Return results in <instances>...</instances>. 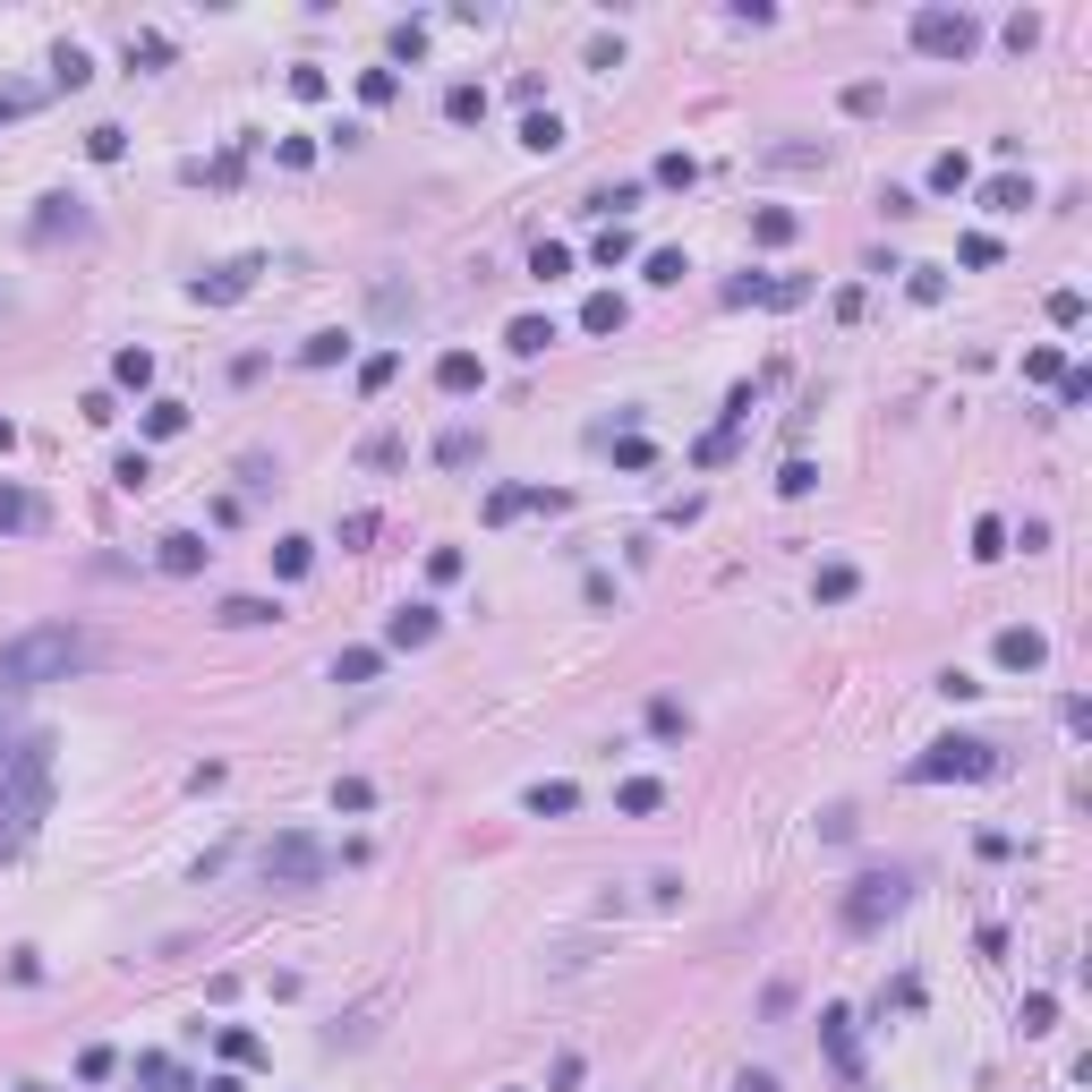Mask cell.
<instances>
[{
    "label": "cell",
    "instance_id": "1",
    "mask_svg": "<svg viewBox=\"0 0 1092 1092\" xmlns=\"http://www.w3.org/2000/svg\"><path fill=\"white\" fill-rule=\"evenodd\" d=\"M43 803H52V742L26 734V742L0 751V853H17L26 837H34Z\"/></svg>",
    "mask_w": 1092,
    "mask_h": 1092
},
{
    "label": "cell",
    "instance_id": "2",
    "mask_svg": "<svg viewBox=\"0 0 1092 1092\" xmlns=\"http://www.w3.org/2000/svg\"><path fill=\"white\" fill-rule=\"evenodd\" d=\"M77 666H95V640L77 623H34L0 649V683L9 692H34V683H69Z\"/></svg>",
    "mask_w": 1092,
    "mask_h": 1092
},
{
    "label": "cell",
    "instance_id": "3",
    "mask_svg": "<svg viewBox=\"0 0 1092 1092\" xmlns=\"http://www.w3.org/2000/svg\"><path fill=\"white\" fill-rule=\"evenodd\" d=\"M905 896H913V870H862L853 879V896H846V931H879V922H896L905 913Z\"/></svg>",
    "mask_w": 1092,
    "mask_h": 1092
},
{
    "label": "cell",
    "instance_id": "4",
    "mask_svg": "<svg viewBox=\"0 0 1092 1092\" xmlns=\"http://www.w3.org/2000/svg\"><path fill=\"white\" fill-rule=\"evenodd\" d=\"M998 768H1007L998 742H973V734H948V742H931V751L913 760L922 785H939V777H998Z\"/></svg>",
    "mask_w": 1092,
    "mask_h": 1092
},
{
    "label": "cell",
    "instance_id": "5",
    "mask_svg": "<svg viewBox=\"0 0 1092 1092\" xmlns=\"http://www.w3.org/2000/svg\"><path fill=\"white\" fill-rule=\"evenodd\" d=\"M973 43H981V17H973V9H913V52L965 60Z\"/></svg>",
    "mask_w": 1092,
    "mask_h": 1092
},
{
    "label": "cell",
    "instance_id": "6",
    "mask_svg": "<svg viewBox=\"0 0 1092 1092\" xmlns=\"http://www.w3.org/2000/svg\"><path fill=\"white\" fill-rule=\"evenodd\" d=\"M265 879H273V888H316V879H325V846H316L308 828L273 837V846H265Z\"/></svg>",
    "mask_w": 1092,
    "mask_h": 1092
},
{
    "label": "cell",
    "instance_id": "7",
    "mask_svg": "<svg viewBox=\"0 0 1092 1092\" xmlns=\"http://www.w3.org/2000/svg\"><path fill=\"white\" fill-rule=\"evenodd\" d=\"M205 555H214V547H205L197 529H171V538H154V564H162L171 581H188V572H205Z\"/></svg>",
    "mask_w": 1092,
    "mask_h": 1092
},
{
    "label": "cell",
    "instance_id": "8",
    "mask_svg": "<svg viewBox=\"0 0 1092 1092\" xmlns=\"http://www.w3.org/2000/svg\"><path fill=\"white\" fill-rule=\"evenodd\" d=\"M436 640V607H393L384 614V649H427Z\"/></svg>",
    "mask_w": 1092,
    "mask_h": 1092
},
{
    "label": "cell",
    "instance_id": "9",
    "mask_svg": "<svg viewBox=\"0 0 1092 1092\" xmlns=\"http://www.w3.org/2000/svg\"><path fill=\"white\" fill-rule=\"evenodd\" d=\"M1041 657H1050V640H1041L1033 623H1007V632H998V666H1016V675H1033Z\"/></svg>",
    "mask_w": 1092,
    "mask_h": 1092
},
{
    "label": "cell",
    "instance_id": "10",
    "mask_svg": "<svg viewBox=\"0 0 1092 1092\" xmlns=\"http://www.w3.org/2000/svg\"><path fill=\"white\" fill-rule=\"evenodd\" d=\"M60 231H77V240H86V231H95V214H77L69 197H43V214H34V240H60Z\"/></svg>",
    "mask_w": 1092,
    "mask_h": 1092
},
{
    "label": "cell",
    "instance_id": "11",
    "mask_svg": "<svg viewBox=\"0 0 1092 1092\" xmlns=\"http://www.w3.org/2000/svg\"><path fill=\"white\" fill-rule=\"evenodd\" d=\"M981 205H990V214H1024V205H1033V180H1016V171H998V180L981 188Z\"/></svg>",
    "mask_w": 1092,
    "mask_h": 1092
},
{
    "label": "cell",
    "instance_id": "12",
    "mask_svg": "<svg viewBox=\"0 0 1092 1092\" xmlns=\"http://www.w3.org/2000/svg\"><path fill=\"white\" fill-rule=\"evenodd\" d=\"M0 529H43V495H26V486H0Z\"/></svg>",
    "mask_w": 1092,
    "mask_h": 1092
},
{
    "label": "cell",
    "instance_id": "13",
    "mask_svg": "<svg viewBox=\"0 0 1092 1092\" xmlns=\"http://www.w3.org/2000/svg\"><path fill=\"white\" fill-rule=\"evenodd\" d=\"M479 453H486V444H479V427H444V436H436V462H444V470H470Z\"/></svg>",
    "mask_w": 1092,
    "mask_h": 1092
},
{
    "label": "cell",
    "instance_id": "14",
    "mask_svg": "<svg viewBox=\"0 0 1092 1092\" xmlns=\"http://www.w3.org/2000/svg\"><path fill=\"white\" fill-rule=\"evenodd\" d=\"M223 623H231V632H256V623H282V607H273V598H223Z\"/></svg>",
    "mask_w": 1092,
    "mask_h": 1092
},
{
    "label": "cell",
    "instance_id": "15",
    "mask_svg": "<svg viewBox=\"0 0 1092 1092\" xmlns=\"http://www.w3.org/2000/svg\"><path fill=\"white\" fill-rule=\"evenodd\" d=\"M529 811H538V820H564V811H581V794H572L564 777H547V785H529Z\"/></svg>",
    "mask_w": 1092,
    "mask_h": 1092
},
{
    "label": "cell",
    "instance_id": "16",
    "mask_svg": "<svg viewBox=\"0 0 1092 1092\" xmlns=\"http://www.w3.org/2000/svg\"><path fill=\"white\" fill-rule=\"evenodd\" d=\"M436 384H444V393H479V359H470V351H444V359H436Z\"/></svg>",
    "mask_w": 1092,
    "mask_h": 1092
},
{
    "label": "cell",
    "instance_id": "17",
    "mask_svg": "<svg viewBox=\"0 0 1092 1092\" xmlns=\"http://www.w3.org/2000/svg\"><path fill=\"white\" fill-rule=\"evenodd\" d=\"M820 1033H828V1059L853 1076V1016H846V1007H828V1016H820Z\"/></svg>",
    "mask_w": 1092,
    "mask_h": 1092
},
{
    "label": "cell",
    "instance_id": "18",
    "mask_svg": "<svg viewBox=\"0 0 1092 1092\" xmlns=\"http://www.w3.org/2000/svg\"><path fill=\"white\" fill-rule=\"evenodd\" d=\"M504 342H512L521 359H538V351L555 342V325H547V316H512V334H504Z\"/></svg>",
    "mask_w": 1092,
    "mask_h": 1092
},
{
    "label": "cell",
    "instance_id": "19",
    "mask_svg": "<svg viewBox=\"0 0 1092 1092\" xmlns=\"http://www.w3.org/2000/svg\"><path fill=\"white\" fill-rule=\"evenodd\" d=\"M521 145H529V154H555V145H564V120H555V112H529V120H521Z\"/></svg>",
    "mask_w": 1092,
    "mask_h": 1092
},
{
    "label": "cell",
    "instance_id": "20",
    "mask_svg": "<svg viewBox=\"0 0 1092 1092\" xmlns=\"http://www.w3.org/2000/svg\"><path fill=\"white\" fill-rule=\"evenodd\" d=\"M581 325H590V334H623V299H614V290L581 299Z\"/></svg>",
    "mask_w": 1092,
    "mask_h": 1092
},
{
    "label": "cell",
    "instance_id": "21",
    "mask_svg": "<svg viewBox=\"0 0 1092 1092\" xmlns=\"http://www.w3.org/2000/svg\"><path fill=\"white\" fill-rule=\"evenodd\" d=\"M614 803L640 820V811H657V803H666V785H657V777H623V794H614Z\"/></svg>",
    "mask_w": 1092,
    "mask_h": 1092
},
{
    "label": "cell",
    "instance_id": "22",
    "mask_svg": "<svg viewBox=\"0 0 1092 1092\" xmlns=\"http://www.w3.org/2000/svg\"><path fill=\"white\" fill-rule=\"evenodd\" d=\"M247 282H256V265H223L214 282H197V299H240Z\"/></svg>",
    "mask_w": 1092,
    "mask_h": 1092
},
{
    "label": "cell",
    "instance_id": "23",
    "mask_svg": "<svg viewBox=\"0 0 1092 1092\" xmlns=\"http://www.w3.org/2000/svg\"><path fill=\"white\" fill-rule=\"evenodd\" d=\"M853 590H862V572H853V564H828V572H820V607H846Z\"/></svg>",
    "mask_w": 1092,
    "mask_h": 1092
},
{
    "label": "cell",
    "instance_id": "24",
    "mask_svg": "<svg viewBox=\"0 0 1092 1092\" xmlns=\"http://www.w3.org/2000/svg\"><path fill=\"white\" fill-rule=\"evenodd\" d=\"M375 666H384L375 649H342V657H334V683H375Z\"/></svg>",
    "mask_w": 1092,
    "mask_h": 1092
},
{
    "label": "cell",
    "instance_id": "25",
    "mask_svg": "<svg viewBox=\"0 0 1092 1092\" xmlns=\"http://www.w3.org/2000/svg\"><path fill=\"white\" fill-rule=\"evenodd\" d=\"M683 726H692V718H683V700H675V692H657V700H649V734H666V742H675Z\"/></svg>",
    "mask_w": 1092,
    "mask_h": 1092
},
{
    "label": "cell",
    "instance_id": "26",
    "mask_svg": "<svg viewBox=\"0 0 1092 1092\" xmlns=\"http://www.w3.org/2000/svg\"><path fill=\"white\" fill-rule=\"evenodd\" d=\"M52 77H60V86H86V77H95V60H86L77 43H60V52H52Z\"/></svg>",
    "mask_w": 1092,
    "mask_h": 1092
},
{
    "label": "cell",
    "instance_id": "27",
    "mask_svg": "<svg viewBox=\"0 0 1092 1092\" xmlns=\"http://www.w3.org/2000/svg\"><path fill=\"white\" fill-rule=\"evenodd\" d=\"M308 564H316V547H308V538H282V547H273V572H282V581H299Z\"/></svg>",
    "mask_w": 1092,
    "mask_h": 1092
},
{
    "label": "cell",
    "instance_id": "28",
    "mask_svg": "<svg viewBox=\"0 0 1092 1092\" xmlns=\"http://www.w3.org/2000/svg\"><path fill=\"white\" fill-rule=\"evenodd\" d=\"M112 375H120L128 393H145V384H154V351H120V359H112Z\"/></svg>",
    "mask_w": 1092,
    "mask_h": 1092
},
{
    "label": "cell",
    "instance_id": "29",
    "mask_svg": "<svg viewBox=\"0 0 1092 1092\" xmlns=\"http://www.w3.org/2000/svg\"><path fill=\"white\" fill-rule=\"evenodd\" d=\"M965 180H973V162H965V154H939V162H931V188H939V197H956Z\"/></svg>",
    "mask_w": 1092,
    "mask_h": 1092
},
{
    "label": "cell",
    "instance_id": "30",
    "mask_svg": "<svg viewBox=\"0 0 1092 1092\" xmlns=\"http://www.w3.org/2000/svg\"><path fill=\"white\" fill-rule=\"evenodd\" d=\"M342 351H351V334H308V342H299V359H308V367H334Z\"/></svg>",
    "mask_w": 1092,
    "mask_h": 1092
},
{
    "label": "cell",
    "instance_id": "31",
    "mask_svg": "<svg viewBox=\"0 0 1092 1092\" xmlns=\"http://www.w3.org/2000/svg\"><path fill=\"white\" fill-rule=\"evenodd\" d=\"M444 120H486V86H453L444 95Z\"/></svg>",
    "mask_w": 1092,
    "mask_h": 1092
},
{
    "label": "cell",
    "instance_id": "32",
    "mask_svg": "<svg viewBox=\"0 0 1092 1092\" xmlns=\"http://www.w3.org/2000/svg\"><path fill=\"white\" fill-rule=\"evenodd\" d=\"M162 60H171L162 34H128V69H162Z\"/></svg>",
    "mask_w": 1092,
    "mask_h": 1092
},
{
    "label": "cell",
    "instance_id": "33",
    "mask_svg": "<svg viewBox=\"0 0 1092 1092\" xmlns=\"http://www.w3.org/2000/svg\"><path fill=\"white\" fill-rule=\"evenodd\" d=\"M529 273H538V282H555V273H572V247L538 240V256H529Z\"/></svg>",
    "mask_w": 1092,
    "mask_h": 1092
},
{
    "label": "cell",
    "instance_id": "34",
    "mask_svg": "<svg viewBox=\"0 0 1092 1092\" xmlns=\"http://www.w3.org/2000/svg\"><path fill=\"white\" fill-rule=\"evenodd\" d=\"M751 231H760V247H785V240H794V214H785V205H768Z\"/></svg>",
    "mask_w": 1092,
    "mask_h": 1092
},
{
    "label": "cell",
    "instance_id": "35",
    "mask_svg": "<svg viewBox=\"0 0 1092 1092\" xmlns=\"http://www.w3.org/2000/svg\"><path fill=\"white\" fill-rule=\"evenodd\" d=\"M393 375H401V359H393V351H375V359L359 367V393H384V384H393Z\"/></svg>",
    "mask_w": 1092,
    "mask_h": 1092
},
{
    "label": "cell",
    "instance_id": "36",
    "mask_svg": "<svg viewBox=\"0 0 1092 1092\" xmlns=\"http://www.w3.org/2000/svg\"><path fill=\"white\" fill-rule=\"evenodd\" d=\"M657 180H666V188H692L700 162H692V154H657Z\"/></svg>",
    "mask_w": 1092,
    "mask_h": 1092
},
{
    "label": "cell",
    "instance_id": "37",
    "mask_svg": "<svg viewBox=\"0 0 1092 1092\" xmlns=\"http://www.w3.org/2000/svg\"><path fill=\"white\" fill-rule=\"evenodd\" d=\"M180 427H188L180 401H154V410H145V436H180Z\"/></svg>",
    "mask_w": 1092,
    "mask_h": 1092
},
{
    "label": "cell",
    "instance_id": "38",
    "mask_svg": "<svg viewBox=\"0 0 1092 1092\" xmlns=\"http://www.w3.org/2000/svg\"><path fill=\"white\" fill-rule=\"evenodd\" d=\"M973 555L998 564V555H1007V529H998V521H973Z\"/></svg>",
    "mask_w": 1092,
    "mask_h": 1092
},
{
    "label": "cell",
    "instance_id": "39",
    "mask_svg": "<svg viewBox=\"0 0 1092 1092\" xmlns=\"http://www.w3.org/2000/svg\"><path fill=\"white\" fill-rule=\"evenodd\" d=\"M1050 1024H1059V998L1033 990V998H1024V1033H1050Z\"/></svg>",
    "mask_w": 1092,
    "mask_h": 1092
},
{
    "label": "cell",
    "instance_id": "40",
    "mask_svg": "<svg viewBox=\"0 0 1092 1092\" xmlns=\"http://www.w3.org/2000/svg\"><path fill=\"white\" fill-rule=\"evenodd\" d=\"M120 145H128V137H120L112 120H103V128H86V154H95V162H120Z\"/></svg>",
    "mask_w": 1092,
    "mask_h": 1092
},
{
    "label": "cell",
    "instance_id": "41",
    "mask_svg": "<svg viewBox=\"0 0 1092 1092\" xmlns=\"http://www.w3.org/2000/svg\"><path fill=\"white\" fill-rule=\"evenodd\" d=\"M1092 401V375L1084 367H1067V375H1059V410H1084Z\"/></svg>",
    "mask_w": 1092,
    "mask_h": 1092
},
{
    "label": "cell",
    "instance_id": "42",
    "mask_svg": "<svg viewBox=\"0 0 1092 1092\" xmlns=\"http://www.w3.org/2000/svg\"><path fill=\"white\" fill-rule=\"evenodd\" d=\"M367 803H375V785H367V777H342V785H334V811H367Z\"/></svg>",
    "mask_w": 1092,
    "mask_h": 1092
},
{
    "label": "cell",
    "instance_id": "43",
    "mask_svg": "<svg viewBox=\"0 0 1092 1092\" xmlns=\"http://www.w3.org/2000/svg\"><path fill=\"white\" fill-rule=\"evenodd\" d=\"M683 273H692L683 247H657V256H649V282H683Z\"/></svg>",
    "mask_w": 1092,
    "mask_h": 1092
},
{
    "label": "cell",
    "instance_id": "44",
    "mask_svg": "<svg viewBox=\"0 0 1092 1092\" xmlns=\"http://www.w3.org/2000/svg\"><path fill=\"white\" fill-rule=\"evenodd\" d=\"M410 308H419V299H410L401 282H375V316H410Z\"/></svg>",
    "mask_w": 1092,
    "mask_h": 1092
},
{
    "label": "cell",
    "instance_id": "45",
    "mask_svg": "<svg viewBox=\"0 0 1092 1092\" xmlns=\"http://www.w3.org/2000/svg\"><path fill=\"white\" fill-rule=\"evenodd\" d=\"M1050 325H1084V290H1050Z\"/></svg>",
    "mask_w": 1092,
    "mask_h": 1092
},
{
    "label": "cell",
    "instance_id": "46",
    "mask_svg": "<svg viewBox=\"0 0 1092 1092\" xmlns=\"http://www.w3.org/2000/svg\"><path fill=\"white\" fill-rule=\"evenodd\" d=\"M623 256H632V231H623V223H607V231H598V265H623Z\"/></svg>",
    "mask_w": 1092,
    "mask_h": 1092
},
{
    "label": "cell",
    "instance_id": "47",
    "mask_svg": "<svg viewBox=\"0 0 1092 1092\" xmlns=\"http://www.w3.org/2000/svg\"><path fill=\"white\" fill-rule=\"evenodd\" d=\"M427 52V26H393V60H419Z\"/></svg>",
    "mask_w": 1092,
    "mask_h": 1092
},
{
    "label": "cell",
    "instance_id": "48",
    "mask_svg": "<svg viewBox=\"0 0 1092 1092\" xmlns=\"http://www.w3.org/2000/svg\"><path fill=\"white\" fill-rule=\"evenodd\" d=\"M427 581H462V547H436L427 555Z\"/></svg>",
    "mask_w": 1092,
    "mask_h": 1092
},
{
    "label": "cell",
    "instance_id": "49",
    "mask_svg": "<svg viewBox=\"0 0 1092 1092\" xmlns=\"http://www.w3.org/2000/svg\"><path fill=\"white\" fill-rule=\"evenodd\" d=\"M137 1084H162V1092H171V1084H180V1067H171V1059H137Z\"/></svg>",
    "mask_w": 1092,
    "mask_h": 1092
},
{
    "label": "cell",
    "instance_id": "50",
    "mask_svg": "<svg viewBox=\"0 0 1092 1092\" xmlns=\"http://www.w3.org/2000/svg\"><path fill=\"white\" fill-rule=\"evenodd\" d=\"M879 103H888V86H870V77H862V86H846V112H879Z\"/></svg>",
    "mask_w": 1092,
    "mask_h": 1092
},
{
    "label": "cell",
    "instance_id": "51",
    "mask_svg": "<svg viewBox=\"0 0 1092 1092\" xmlns=\"http://www.w3.org/2000/svg\"><path fill=\"white\" fill-rule=\"evenodd\" d=\"M777 486H785V495H811V486H820V470H811V462H785V479H777Z\"/></svg>",
    "mask_w": 1092,
    "mask_h": 1092
},
{
    "label": "cell",
    "instance_id": "52",
    "mask_svg": "<svg viewBox=\"0 0 1092 1092\" xmlns=\"http://www.w3.org/2000/svg\"><path fill=\"white\" fill-rule=\"evenodd\" d=\"M956 256H965V265H998V240H990V231H973V240L956 247Z\"/></svg>",
    "mask_w": 1092,
    "mask_h": 1092
},
{
    "label": "cell",
    "instance_id": "53",
    "mask_svg": "<svg viewBox=\"0 0 1092 1092\" xmlns=\"http://www.w3.org/2000/svg\"><path fill=\"white\" fill-rule=\"evenodd\" d=\"M17 112H34V95L26 86H0V120H17Z\"/></svg>",
    "mask_w": 1092,
    "mask_h": 1092
},
{
    "label": "cell",
    "instance_id": "54",
    "mask_svg": "<svg viewBox=\"0 0 1092 1092\" xmlns=\"http://www.w3.org/2000/svg\"><path fill=\"white\" fill-rule=\"evenodd\" d=\"M734 1092H777V1076H742V1084H734Z\"/></svg>",
    "mask_w": 1092,
    "mask_h": 1092
},
{
    "label": "cell",
    "instance_id": "55",
    "mask_svg": "<svg viewBox=\"0 0 1092 1092\" xmlns=\"http://www.w3.org/2000/svg\"><path fill=\"white\" fill-rule=\"evenodd\" d=\"M9 444H17V427H9V419H0V453H9Z\"/></svg>",
    "mask_w": 1092,
    "mask_h": 1092
}]
</instances>
